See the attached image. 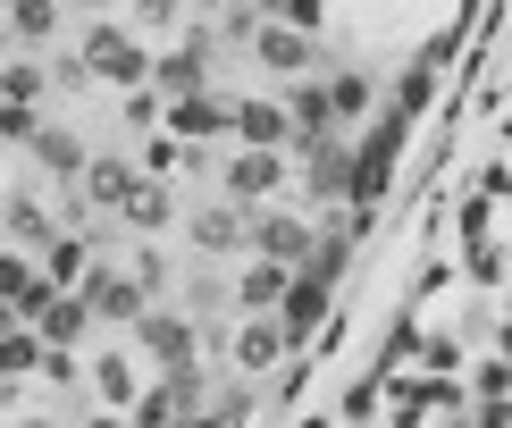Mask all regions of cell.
I'll use <instances>...</instances> for the list:
<instances>
[{
    "mask_svg": "<svg viewBox=\"0 0 512 428\" xmlns=\"http://www.w3.org/2000/svg\"><path fill=\"white\" fill-rule=\"evenodd\" d=\"M76 59H84V76L93 84H143L152 76V51H143V34L135 26H118V17H93V26H84V42H76Z\"/></svg>",
    "mask_w": 512,
    "mask_h": 428,
    "instance_id": "obj_1",
    "label": "cell"
},
{
    "mask_svg": "<svg viewBox=\"0 0 512 428\" xmlns=\"http://www.w3.org/2000/svg\"><path fill=\"white\" fill-rule=\"evenodd\" d=\"M277 336H286V353H303L319 328H328V277H311V269H294L286 277V294H277Z\"/></svg>",
    "mask_w": 512,
    "mask_h": 428,
    "instance_id": "obj_2",
    "label": "cell"
},
{
    "mask_svg": "<svg viewBox=\"0 0 512 428\" xmlns=\"http://www.w3.org/2000/svg\"><path fill=\"white\" fill-rule=\"evenodd\" d=\"M76 294H84V311H93V319H118V328H135V319H143V303H152V294H143L126 269H110V261H84Z\"/></svg>",
    "mask_w": 512,
    "mask_h": 428,
    "instance_id": "obj_3",
    "label": "cell"
},
{
    "mask_svg": "<svg viewBox=\"0 0 512 428\" xmlns=\"http://www.w3.org/2000/svg\"><path fill=\"white\" fill-rule=\"evenodd\" d=\"M244 252H261V261H286V269H303V252H311V227L294 219V210H269V202H252V210H244Z\"/></svg>",
    "mask_w": 512,
    "mask_h": 428,
    "instance_id": "obj_4",
    "label": "cell"
},
{
    "mask_svg": "<svg viewBox=\"0 0 512 428\" xmlns=\"http://www.w3.org/2000/svg\"><path fill=\"white\" fill-rule=\"evenodd\" d=\"M194 403H202V370H194V361H177V370H160L152 395L135 387V420H126V428H177Z\"/></svg>",
    "mask_w": 512,
    "mask_h": 428,
    "instance_id": "obj_5",
    "label": "cell"
},
{
    "mask_svg": "<svg viewBox=\"0 0 512 428\" xmlns=\"http://www.w3.org/2000/svg\"><path fill=\"white\" fill-rule=\"evenodd\" d=\"M143 84H152L160 101L202 93V84H210V34H185L177 51H152V76H143Z\"/></svg>",
    "mask_w": 512,
    "mask_h": 428,
    "instance_id": "obj_6",
    "label": "cell"
},
{
    "mask_svg": "<svg viewBox=\"0 0 512 428\" xmlns=\"http://www.w3.org/2000/svg\"><path fill=\"white\" fill-rule=\"evenodd\" d=\"M227 202H236V210H252V202H269L277 194V185H286V152H252V143H244V152L236 160H227Z\"/></svg>",
    "mask_w": 512,
    "mask_h": 428,
    "instance_id": "obj_7",
    "label": "cell"
},
{
    "mask_svg": "<svg viewBox=\"0 0 512 428\" xmlns=\"http://www.w3.org/2000/svg\"><path fill=\"white\" fill-rule=\"evenodd\" d=\"M135 345L160 361V370H177V361H194V319L185 311H160V303H143V319H135Z\"/></svg>",
    "mask_w": 512,
    "mask_h": 428,
    "instance_id": "obj_8",
    "label": "cell"
},
{
    "mask_svg": "<svg viewBox=\"0 0 512 428\" xmlns=\"http://www.w3.org/2000/svg\"><path fill=\"white\" fill-rule=\"evenodd\" d=\"M160 126L177 143H210V135H227V101L210 93V84L202 93H177V101H160Z\"/></svg>",
    "mask_w": 512,
    "mask_h": 428,
    "instance_id": "obj_9",
    "label": "cell"
},
{
    "mask_svg": "<svg viewBox=\"0 0 512 428\" xmlns=\"http://www.w3.org/2000/svg\"><path fill=\"white\" fill-rule=\"evenodd\" d=\"M345 185H353V152L336 135H311L303 143V194L311 202H345Z\"/></svg>",
    "mask_w": 512,
    "mask_h": 428,
    "instance_id": "obj_10",
    "label": "cell"
},
{
    "mask_svg": "<svg viewBox=\"0 0 512 428\" xmlns=\"http://www.w3.org/2000/svg\"><path fill=\"white\" fill-rule=\"evenodd\" d=\"M110 219H126L135 235H160L168 219H177V194H168V177H143V168H135V185L118 194V210H110Z\"/></svg>",
    "mask_w": 512,
    "mask_h": 428,
    "instance_id": "obj_11",
    "label": "cell"
},
{
    "mask_svg": "<svg viewBox=\"0 0 512 428\" xmlns=\"http://www.w3.org/2000/svg\"><path fill=\"white\" fill-rule=\"evenodd\" d=\"M227 135H236V143H252V152H286V135H294V126H286V110H277V101H227Z\"/></svg>",
    "mask_w": 512,
    "mask_h": 428,
    "instance_id": "obj_12",
    "label": "cell"
},
{
    "mask_svg": "<svg viewBox=\"0 0 512 428\" xmlns=\"http://www.w3.org/2000/svg\"><path fill=\"white\" fill-rule=\"evenodd\" d=\"M252 59H261L269 76H303L311 68V34L277 26V17H252Z\"/></svg>",
    "mask_w": 512,
    "mask_h": 428,
    "instance_id": "obj_13",
    "label": "cell"
},
{
    "mask_svg": "<svg viewBox=\"0 0 512 428\" xmlns=\"http://www.w3.org/2000/svg\"><path fill=\"white\" fill-rule=\"evenodd\" d=\"M227 353H236V370H244V378H261L269 361L286 353V336H277V319H269V311H244V319H236V336H227Z\"/></svg>",
    "mask_w": 512,
    "mask_h": 428,
    "instance_id": "obj_14",
    "label": "cell"
},
{
    "mask_svg": "<svg viewBox=\"0 0 512 428\" xmlns=\"http://www.w3.org/2000/svg\"><path fill=\"white\" fill-rule=\"evenodd\" d=\"M26 152L42 160V177H51V185H76V168H84V135H76V126H34Z\"/></svg>",
    "mask_w": 512,
    "mask_h": 428,
    "instance_id": "obj_15",
    "label": "cell"
},
{
    "mask_svg": "<svg viewBox=\"0 0 512 428\" xmlns=\"http://www.w3.org/2000/svg\"><path fill=\"white\" fill-rule=\"evenodd\" d=\"M277 110H286V126H294V135H336V110H328V93H319V76H294V93L286 101H277Z\"/></svg>",
    "mask_w": 512,
    "mask_h": 428,
    "instance_id": "obj_16",
    "label": "cell"
},
{
    "mask_svg": "<svg viewBox=\"0 0 512 428\" xmlns=\"http://www.w3.org/2000/svg\"><path fill=\"white\" fill-rule=\"evenodd\" d=\"M185 235H194V252H244V210L236 202H210L185 219Z\"/></svg>",
    "mask_w": 512,
    "mask_h": 428,
    "instance_id": "obj_17",
    "label": "cell"
},
{
    "mask_svg": "<svg viewBox=\"0 0 512 428\" xmlns=\"http://www.w3.org/2000/svg\"><path fill=\"white\" fill-rule=\"evenodd\" d=\"M93 252H101L93 235H42V269H34V277H42V286H76Z\"/></svg>",
    "mask_w": 512,
    "mask_h": 428,
    "instance_id": "obj_18",
    "label": "cell"
},
{
    "mask_svg": "<svg viewBox=\"0 0 512 428\" xmlns=\"http://www.w3.org/2000/svg\"><path fill=\"white\" fill-rule=\"evenodd\" d=\"M76 185H84V202H93V210H118V194L135 185V168H126V160H110V152H84Z\"/></svg>",
    "mask_w": 512,
    "mask_h": 428,
    "instance_id": "obj_19",
    "label": "cell"
},
{
    "mask_svg": "<svg viewBox=\"0 0 512 428\" xmlns=\"http://www.w3.org/2000/svg\"><path fill=\"white\" fill-rule=\"evenodd\" d=\"M286 261H261V252H244V277H236V303L244 311H277V294H286Z\"/></svg>",
    "mask_w": 512,
    "mask_h": 428,
    "instance_id": "obj_20",
    "label": "cell"
},
{
    "mask_svg": "<svg viewBox=\"0 0 512 428\" xmlns=\"http://www.w3.org/2000/svg\"><path fill=\"white\" fill-rule=\"evenodd\" d=\"M84 387H93L110 412H126L135 403V370H126V353H101V361H84Z\"/></svg>",
    "mask_w": 512,
    "mask_h": 428,
    "instance_id": "obj_21",
    "label": "cell"
},
{
    "mask_svg": "<svg viewBox=\"0 0 512 428\" xmlns=\"http://www.w3.org/2000/svg\"><path fill=\"white\" fill-rule=\"evenodd\" d=\"M34 361H42V336L17 319V328H0V387H17V378H34Z\"/></svg>",
    "mask_w": 512,
    "mask_h": 428,
    "instance_id": "obj_22",
    "label": "cell"
},
{
    "mask_svg": "<svg viewBox=\"0 0 512 428\" xmlns=\"http://www.w3.org/2000/svg\"><path fill=\"white\" fill-rule=\"evenodd\" d=\"M319 93H328V110H336V126H345V118H361V110H370V76H361V68H336L328 84H319Z\"/></svg>",
    "mask_w": 512,
    "mask_h": 428,
    "instance_id": "obj_23",
    "label": "cell"
},
{
    "mask_svg": "<svg viewBox=\"0 0 512 428\" xmlns=\"http://www.w3.org/2000/svg\"><path fill=\"white\" fill-rule=\"evenodd\" d=\"M9 34L17 42H51L59 34V0H9Z\"/></svg>",
    "mask_w": 512,
    "mask_h": 428,
    "instance_id": "obj_24",
    "label": "cell"
},
{
    "mask_svg": "<svg viewBox=\"0 0 512 428\" xmlns=\"http://www.w3.org/2000/svg\"><path fill=\"white\" fill-rule=\"evenodd\" d=\"M0 101H51V84H42V59H9V68H0Z\"/></svg>",
    "mask_w": 512,
    "mask_h": 428,
    "instance_id": "obj_25",
    "label": "cell"
},
{
    "mask_svg": "<svg viewBox=\"0 0 512 428\" xmlns=\"http://www.w3.org/2000/svg\"><path fill=\"white\" fill-rule=\"evenodd\" d=\"M0 219H9V235H26V244H42V235H51V210H42L34 194H9V202H0Z\"/></svg>",
    "mask_w": 512,
    "mask_h": 428,
    "instance_id": "obj_26",
    "label": "cell"
},
{
    "mask_svg": "<svg viewBox=\"0 0 512 428\" xmlns=\"http://www.w3.org/2000/svg\"><path fill=\"white\" fill-rule=\"evenodd\" d=\"M34 378H51V387H84V353H76V345H42Z\"/></svg>",
    "mask_w": 512,
    "mask_h": 428,
    "instance_id": "obj_27",
    "label": "cell"
},
{
    "mask_svg": "<svg viewBox=\"0 0 512 428\" xmlns=\"http://www.w3.org/2000/svg\"><path fill=\"white\" fill-rule=\"evenodd\" d=\"M34 286H42V277H34V261H26V252H0V303L17 311V303H26Z\"/></svg>",
    "mask_w": 512,
    "mask_h": 428,
    "instance_id": "obj_28",
    "label": "cell"
},
{
    "mask_svg": "<svg viewBox=\"0 0 512 428\" xmlns=\"http://www.w3.org/2000/svg\"><path fill=\"white\" fill-rule=\"evenodd\" d=\"M118 118L135 126V135H143V126H160V93H152V84H126V93H118Z\"/></svg>",
    "mask_w": 512,
    "mask_h": 428,
    "instance_id": "obj_29",
    "label": "cell"
},
{
    "mask_svg": "<svg viewBox=\"0 0 512 428\" xmlns=\"http://www.w3.org/2000/svg\"><path fill=\"white\" fill-rule=\"evenodd\" d=\"M42 126V101H0V143H34Z\"/></svg>",
    "mask_w": 512,
    "mask_h": 428,
    "instance_id": "obj_30",
    "label": "cell"
},
{
    "mask_svg": "<svg viewBox=\"0 0 512 428\" xmlns=\"http://www.w3.org/2000/svg\"><path fill=\"white\" fill-rule=\"evenodd\" d=\"M42 84H51V93H84L93 76H84V59H76V51H51V59H42Z\"/></svg>",
    "mask_w": 512,
    "mask_h": 428,
    "instance_id": "obj_31",
    "label": "cell"
},
{
    "mask_svg": "<svg viewBox=\"0 0 512 428\" xmlns=\"http://www.w3.org/2000/svg\"><path fill=\"white\" fill-rule=\"evenodd\" d=\"M126 277H135V286H143V294L160 303V286H168V261H160L152 244H135V261H126Z\"/></svg>",
    "mask_w": 512,
    "mask_h": 428,
    "instance_id": "obj_32",
    "label": "cell"
},
{
    "mask_svg": "<svg viewBox=\"0 0 512 428\" xmlns=\"http://www.w3.org/2000/svg\"><path fill=\"white\" fill-rule=\"evenodd\" d=\"M277 26H294V34H319V17H328V0H277Z\"/></svg>",
    "mask_w": 512,
    "mask_h": 428,
    "instance_id": "obj_33",
    "label": "cell"
},
{
    "mask_svg": "<svg viewBox=\"0 0 512 428\" xmlns=\"http://www.w3.org/2000/svg\"><path fill=\"white\" fill-rule=\"evenodd\" d=\"M185 17V0H135V34H168Z\"/></svg>",
    "mask_w": 512,
    "mask_h": 428,
    "instance_id": "obj_34",
    "label": "cell"
},
{
    "mask_svg": "<svg viewBox=\"0 0 512 428\" xmlns=\"http://www.w3.org/2000/svg\"><path fill=\"white\" fill-rule=\"evenodd\" d=\"M84 428H126V420H118V412H101V420H84Z\"/></svg>",
    "mask_w": 512,
    "mask_h": 428,
    "instance_id": "obj_35",
    "label": "cell"
},
{
    "mask_svg": "<svg viewBox=\"0 0 512 428\" xmlns=\"http://www.w3.org/2000/svg\"><path fill=\"white\" fill-rule=\"evenodd\" d=\"M0 328H17V311H9V303H0Z\"/></svg>",
    "mask_w": 512,
    "mask_h": 428,
    "instance_id": "obj_36",
    "label": "cell"
},
{
    "mask_svg": "<svg viewBox=\"0 0 512 428\" xmlns=\"http://www.w3.org/2000/svg\"><path fill=\"white\" fill-rule=\"evenodd\" d=\"M17 428H51V420H17Z\"/></svg>",
    "mask_w": 512,
    "mask_h": 428,
    "instance_id": "obj_37",
    "label": "cell"
},
{
    "mask_svg": "<svg viewBox=\"0 0 512 428\" xmlns=\"http://www.w3.org/2000/svg\"><path fill=\"white\" fill-rule=\"evenodd\" d=\"M84 9H110V0H84Z\"/></svg>",
    "mask_w": 512,
    "mask_h": 428,
    "instance_id": "obj_38",
    "label": "cell"
},
{
    "mask_svg": "<svg viewBox=\"0 0 512 428\" xmlns=\"http://www.w3.org/2000/svg\"><path fill=\"white\" fill-rule=\"evenodd\" d=\"M202 9H219V0H202Z\"/></svg>",
    "mask_w": 512,
    "mask_h": 428,
    "instance_id": "obj_39",
    "label": "cell"
}]
</instances>
